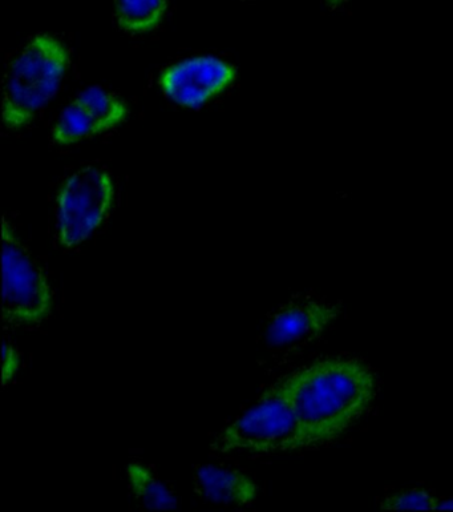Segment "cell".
Masks as SVG:
<instances>
[{
    "label": "cell",
    "instance_id": "8fae6325",
    "mask_svg": "<svg viewBox=\"0 0 453 512\" xmlns=\"http://www.w3.org/2000/svg\"><path fill=\"white\" fill-rule=\"evenodd\" d=\"M101 132L104 129L95 116L75 99L59 116L52 136L58 144L71 145Z\"/></svg>",
    "mask_w": 453,
    "mask_h": 512
},
{
    "label": "cell",
    "instance_id": "5b68a950",
    "mask_svg": "<svg viewBox=\"0 0 453 512\" xmlns=\"http://www.w3.org/2000/svg\"><path fill=\"white\" fill-rule=\"evenodd\" d=\"M113 201V183L103 168L86 167L68 177L58 197V235L64 247L84 243L100 227Z\"/></svg>",
    "mask_w": 453,
    "mask_h": 512
},
{
    "label": "cell",
    "instance_id": "7c38bea8",
    "mask_svg": "<svg viewBox=\"0 0 453 512\" xmlns=\"http://www.w3.org/2000/svg\"><path fill=\"white\" fill-rule=\"evenodd\" d=\"M76 100L95 116L104 131L116 127L128 115V108L123 100L100 87L88 88Z\"/></svg>",
    "mask_w": 453,
    "mask_h": 512
},
{
    "label": "cell",
    "instance_id": "9a60e30c",
    "mask_svg": "<svg viewBox=\"0 0 453 512\" xmlns=\"http://www.w3.org/2000/svg\"><path fill=\"white\" fill-rule=\"evenodd\" d=\"M436 510L453 511V495L438 498V501H436Z\"/></svg>",
    "mask_w": 453,
    "mask_h": 512
},
{
    "label": "cell",
    "instance_id": "277c9868",
    "mask_svg": "<svg viewBox=\"0 0 453 512\" xmlns=\"http://www.w3.org/2000/svg\"><path fill=\"white\" fill-rule=\"evenodd\" d=\"M2 261L4 321L32 325L46 320L54 304L51 286L6 219L2 225Z\"/></svg>",
    "mask_w": 453,
    "mask_h": 512
},
{
    "label": "cell",
    "instance_id": "9c48e42d",
    "mask_svg": "<svg viewBox=\"0 0 453 512\" xmlns=\"http://www.w3.org/2000/svg\"><path fill=\"white\" fill-rule=\"evenodd\" d=\"M129 487L137 501L149 510H173L179 506V498L155 471L139 462L127 466Z\"/></svg>",
    "mask_w": 453,
    "mask_h": 512
},
{
    "label": "cell",
    "instance_id": "4fadbf2b",
    "mask_svg": "<svg viewBox=\"0 0 453 512\" xmlns=\"http://www.w3.org/2000/svg\"><path fill=\"white\" fill-rule=\"evenodd\" d=\"M438 497L424 489H407L388 494L380 501V509L394 511L436 510Z\"/></svg>",
    "mask_w": 453,
    "mask_h": 512
},
{
    "label": "cell",
    "instance_id": "8992f818",
    "mask_svg": "<svg viewBox=\"0 0 453 512\" xmlns=\"http://www.w3.org/2000/svg\"><path fill=\"white\" fill-rule=\"evenodd\" d=\"M236 68L213 56H198L167 68L160 76L165 96L181 107L196 108L236 80Z\"/></svg>",
    "mask_w": 453,
    "mask_h": 512
},
{
    "label": "cell",
    "instance_id": "3957f363",
    "mask_svg": "<svg viewBox=\"0 0 453 512\" xmlns=\"http://www.w3.org/2000/svg\"><path fill=\"white\" fill-rule=\"evenodd\" d=\"M305 447L301 422L279 384L226 426L213 445V449L221 453L258 454L285 453Z\"/></svg>",
    "mask_w": 453,
    "mask_h": 512
},
{
    "label": "cell",
    "instance_id": "ba28073f",
    "mask_svg": "<svg viewBox=\"0 0 453 512\" xmlns=\"http://www.w3.org/2000/svg\"><path fill=\"white\" fill-rule=\"evenodd\" d=\"M194 487L202 498L214 505L246 507L258 497V486L249 475L224 466L198 467Z\"/></svg>",
    "mask_w": 453,
    "mask_h": 512
},
{
    "label": "cell",
    "instance_id": "5bb4252c",
    "mask_svg": "<svg viewBox=\"0 0 453 512\" xmlns=\"http://www.w3.org/2000/svg\"><path fill=\"white\" fill-rule=\"evenodd\" d=\"M20 368L18 350L8 342H4L2 350V384L6 386L14 380Z\"/></svg>",
    "mask_w": 453,
    "mask_h": 512
},
{
    "label": "cell",
    "instance_id": "2e32d148",
    "mask_svg": "<svg viewBox=\"0 0 453 512\" xmlns=\"http://www.w3.org/2000/svg\"><path fill=\"white\" fill-rule=\"evenodd\" d=\"M330 3H333V4H338V3H341V2H345V0H329Z\"/></svg>",
    "mask_w": 453,
    "mask_h": 512
},
{
    "label": "cell",
    "instance_id": "52a82bcc",
    "mask_svg": "<svg viewBox=\"0 0 453 512\" xmlns=\"http://www.w3.org/2000/svg\"><path fill=\"white\" fill-rule=\"evenodd\" d=\"M339 314L338 306L319 300L291 301L270 318L265 342L273 350H293L317 340Z\"/></svg>",
    "mask_w": 453,
    "mask_h": 512
},
{
    "label": "cell",
    "instance_id": "7a4b0ae2",
    "mask_svg": "<svg viewBox=\"0 0 453 512\" xmlns=\"http://www.w3.org/2000/svg\"><path fill=\"white\" fill-rule=\"evenodd\" d=\"M70 66V55L60 40L38 35L24 46L8 67L3 83V124L26 126L56 94Z\"/></svg>",
    "mask_w": 453,
    "mask_h": 512
},
{
    "label": "cell",
    "instance_id": "6da1fadb",
    "mask_svg": "<svg viewBox=\"0 0 453 512\" xmlns=\"http://www.w3.org/2000/svg\"><path fill=\"white\" fill-rule=\"evenodd\" d=\"M293 405L307 447L333 441L353 426L376 397L370 366L354 358H327L279 382Z\"/></svg>",
    "mask_w": 453,
    "mask_h": 512
},
{
    "label": "cell",
    "instance_id": "30bf717a",
    "mask_svg": "<svg viewBox=\"0 0 453 512\" xmlns=\"http://www.w3.org/2000/svg\"><path fill=\"white\" fill-rule=\"evenodd\" d=\"M167 8V0H115L117 22L129 32L153 30L163 20Z\"/></svg>",
    "mask_w": 453,
    "mask_h": 512
}]
</instances>
